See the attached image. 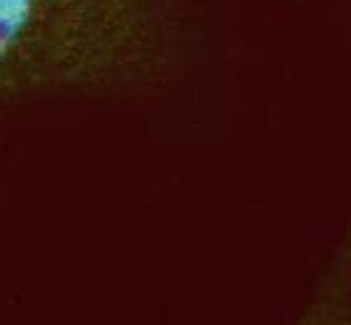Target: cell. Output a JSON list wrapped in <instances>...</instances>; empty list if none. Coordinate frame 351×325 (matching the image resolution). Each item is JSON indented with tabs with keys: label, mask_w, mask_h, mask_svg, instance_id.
<instances>
[{
	"label": "cell",
	"mask_w": 351,
	"mask_h": 325,
	"mask_svg": "<svg viewBox=\"0 0 351 325\" xmlns=\"http://www.w3.org/2000/svg\"><path fill=\"white\" fill-rule=\"evenodd\" d=\"M171 15L169 0H0V108L161 73Z\"/></svg>",
	"instance_id": "6da1fadb"
}]
</instances>
